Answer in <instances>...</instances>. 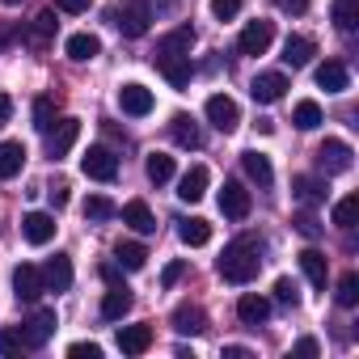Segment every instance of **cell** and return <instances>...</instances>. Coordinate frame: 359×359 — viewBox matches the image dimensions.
Here are the masks:
<instances>
[{"instance_id": "17", "label": "cell", "mask_w": 359, "mask_h": 359, "mask_svg": "<svg viewBox=\"0 0 359 359\" xmlns=\"http://www.w3.org/2000/svg\"><path fill=\"white\" fill-rule=\"evenodd\" d=\"M220 212H224L229 220H245V216H250V191H245L241 182H224V191H220Z\"/></svg>"}, {"instance_id": "42", "label": "cell", "mask_w": 359, "mask_h": 359, "mask_svg": "<svg viewBox=\"0 0 359 359\" xmlns=\"http://www.w3.org/2000/svg\"><path fill=\"white\" fill-rule=\"evenodd\" d=\"M51 30H55V13H39V22H34V30H30V43H47Z\"/></svg>"}, {"instance_id": "19", "label": "cell", "mask_w": 359, "mask_h": 359, "mask_svg": "<svg viewBox=\"0 0 359 359\" xmlns=\"http://www.w3.org/2000/svg\"><path fill=\"white\" fill-rule=\"evenodd\" d=\"M313 55H317V43H313V39H304V34H292V39L283 43V55H279V60H283L287 68H309V64H313Z\"/></svg>"}, {"instance_id": "11", "label": "cell", "mask_w": 359, "mask_h": 359, "mask_svg": "<svg viewBox=\"0 0 359 359\" xmlns=\"http://www.w3.org/2000/svg\"><path fill=\"white\" fill-rule=\"evenodd\" d=\"M76 140H81V123H76V118H60V123L47 131V152L60 161V156H68V152H72V144H76Z\"/></svg>"}, {"instance_id": "48", "label": "cell", "mask_w": 359, "mask_h": 359, "mask_svg": "<svg viewBox=\"0 0 359 359\" xmlns=\"http://www.w3.org/2000/svg\"><path fill=\"white\" fill-rule=\"evenodd\" d=\"M292 355H321V342H317V338H300V342L292 346Z\"/></svg>"}, {"instance_id": "28", "label": "cell", "mask_w": 359, "mask_h": 359, "mask_svg": "<svg viewBox=\"0 0 359 359\" xmlns=\"http://www.w3.org/2000/svg\"><path fill=\"white\" fill-rule=\"evenodd\" d=\"M152 346V330L148 325H123L118 330V351L123 355H144Z\"/></svg>"}, {"instance_id": "7", "label": "cell", "mask_w": 359, "mask_h": 359, "mask_svg": "<svg viewBox=\"0 0 359 359\" xmlns=\"http://www.w3.org/2000/svg\"><path fill=\"white\" fill-rule=\"evenodd\" d=\"M55 325H60V321H55V309H39V313L26 321V330H22V346H34V351L47 346L51 334H55Z\"/></svg>"}, {"instance_id": "8", "label": "cell", "mask_w": 359, "mask_h": 359, "mask_svg": "<svg viewBox=\"0 0 359 359\" xmlns=\"http://www.w3.org/2000/svg\"><path fill=\"white\" fill-rule=\"evenodd\" d=\"M351 161H355V152H351L346 140H325V144L317 148V165H321L325 173H346Z\"/></svg>"}, {"instance_id": "40", "label": "cell", "mask_w": 359, "mask_h": 359, "mask_svg": "<svg viewBox=\"0 0 359 359\" xmlns=\"http://www.w3.org/2000/svg\"><path fill=\"white\" fill-rule=\"evenodd\" d=\"M275 300L279 304H300V287H296V279H275Z\"/></svg>"}, {"instance_id": "20", "label": "cell", "mask_w": 359, "mask_h": 359, "mask_svg": "<svg viewBox=\"0 0 359 359\" xmlns=\"http://www.w3.org/2000/svg\"><path fill=\"white\" fill-rule=\"evenodd\" d=\"M237 317H241V325H262L266 317H271V300L266 296H258V292H245L241 300H237Z\"/></svg>"}, {"instance_id": "2", "label": "cell", "mask_w": 359, "mask_h": 359, "mask_svg": "<svg viewBox=\"0 0 359 359\" xmlns=\"http://www.w3.org/2000/svg\"><path fill=\"white\" fill-rule=\"evenodd\" d=\"M114 26L123 39H144L148 26H152V9H148V0H123V5L114 9Z\"/></svg>"}, {"instance_id": "21", "label": "cell", "mask_w": 359, "mask_h": 359, "mask_svg": "<svg viewBox=\"0 0 359 359\" xmlns=\"http://www.w3.org/2000/svg\"><path fill=\"white\" fill-rule=\"evenodd\" d=\"M123 224L127 229H135V233H156V216H152V208L144 203V199H131V203H123Z\"/></svg>"}, {"instance_id": "18", "label": "cell", "mask_w": 359, "mask_h": 359, "mask_svg": "<svg viewBox=\"0 0 359 359\" xmlns=\"http://www.w3.org/2000/svg\"><path fill=\"white\" fill-rule=\"evenodd\" d=\"M55 216H47V212H30L26 220H22V237L30 241V245H47L51 237H55Z\"/></svg>"}, {"instance_id": "13", "label": "cell", "mask_w": 359, "mask_h": 359, "mask_svg": "<svg viewBox=\"0 0 359 359\" xmlns=\"http://www.w3.org/2000/svg\"><path fill=\"white\" fill-rule=\"evenodd\" d=\"M13 292H18V300H26V304H34L47 287H43V271L39 266H30V262H22L18 271H13Z\"/></svg>"}, {"instance_id": "24", "label": "cell", "mask_w": 359, "mask_h": 359, "mask_svg": "<svg viewBox=\"0 0 359 359\" xmlns=\"http://www.w3.org/2000/svg\"><path fill=\"white\" fill-rule=\"evenodd\" d=\"M173 330L177 334H203L208 330V313L199 304H177L173 309Z\"/></svg>"}, {"instance_id": "31", "label": "cell", "mask_w": 359, "mask_h": 359, "mask_svg": "<svg viewBox=\"0 0 359 359\" xmlns=\"http://www.w3.org/2000/svg\"><path fill=\"white\" fill-rule=\"evenodd\" d=\"M177 237H182V245H208L212 241V224L191 216V220H177Z\"/></svg>"}, {"instance_id": "32", "label": "cell", "mask_w": 359, "mask_h": 359, "mask_svg": "<svg viewBox=\"0 0 359 359\" xmlns=\"http://www.w3.org/2000/svg\"><path fill=\"white\" fill-rule=\"evenodd\" d=\"M114 258H118V266H123V271H144L148 250H144L140 241H118V245H114Z\"/></svg>"}, {"instance_id": "35", "label": "cell", "mask_w": 359, "mask_h": 359, "mask_svg": "<svg viewBox=\"0 0 359 359\" xmlns=\"http://www.w3.org/2000/svg\"><path fill=\"white\" fill-rule=\"evenodd\" d=\"M292 123H296L300 131H317V127H321V106H317V102H296Z\"/></svg>"}, {"instance_id": "5", "label": "cell", "mask_w": 359, "mask_h": 359, "mask_svg": "<svg viewBox=\"0 0 359 359\" xmlns=\"http://www.w3.org/2000/svg\"><path fill=\"white\" fill-rule=\"evenodd\" d=\"M208 123L229 135V131H237V123H241V106H237L229 93H212V97H208Z\"/></svg>"}, {"instance_id": "38", "label": "cell", "mask_w": 359, "mask_h": 359, "mask_svg": "<svg viewBox=\"0 0 359 359\" xmlns=\"http://www.w3.org/2000/svg\"><path fill=\"white\" fill-rule=\"evenodd\" d=\"M355 212H359V195L338 199V203H334V224H338V229H351V224H355Z\"/></svg>"}, {"instance_id": "15", "label": "cell", "mask_w": 359, "mask_h": 359, "mask_svg": "<svg viewBox=\"0 0 359 359\" xmlns=\"http://www.w3.org/2000/svg\"><path fill=\"white\" fill-rule=\"evenodd\" d=\"M169 135H173L177 148H191V152L203 148V127H199L191 114H173V118H169Z\"/></svg>"}, {"instance_id": "22", "label": "cell", "mask_w": 359, "mask_h": 359, "mask_svg": "<svg viewBox=\"0 0 359 359\" xmlns=\"http://www.w3.org/2000/svg\"><path fill=\"white\" fill-rule=\"evenodd\" d=\"M22 169H26V144L22 140H5L0 144V177L9 182V177H18Z\"/></svg>"}, {"instance_id": "33", "label": "cell", "mask_w": 359, "mask_h": 359, "mask_svg": "<svg viewBox=\"0 0 359 359\" xmlns=\"http://www.w3.org/2000/svg\"><path fill=\"white\" fill-rule=\"evenodd\" d=\"M292 195H296L304 208H313V203L325 199V182H317V177H292Z\"/></svg>"}, {"instance_id": "1", "label": "cell", "mask_w": 359, "mask_h": 359, "mask_svg": "<svg viewBox=\"0 0 359 359\" xmlns=\"http://www.w3.org/2000/svg\"><path fill=\"white\" fill-rule=\"evenodd\" d=\"M262 254H266V241H262L258 233H241L237 241L224 245L216 271H220L224 283H250V279H258V271H262Z\"/></svg>"}, {"instance_id": "26", "label": "cell", "mask_w": 359, "mask_h": 359, "mask_svg": "<svg viewBox=\"0 0 359 359\" xmlns=\"http://www.w3.org/2000/svg\"><path fill=\"white\" fill-rule=\"evenodd\" d=\"M300 271H304V279H309L317 292H325V275H330V262H325V254H321V250H304V254H300Z\"/></svg>"}, {"instance_id": "29", "label": "cell", "mask_w": 359, "mask_h": 359, "mask_svg": "<svg viewBox=\"0 0 359 359\" xmlns=\"http://www.w3.org/2000/svg\"><path fill=\"white\" fill-rule=\"evenodd\" d=\"M241 169L254 177L258 187H271L275 182V169H271V156H262L258 148H250V152H241Z\"/></svg>"}, {"instance_id": "6", "label": "cell", "mask_w": 359, "mask_h": 359, "mask_svg": "<svg viewBox=\"0 0 359 359\" xmlns=\"http://www.w3.org/2000/svg\"><path fill=\"white\" fill-rule=\"evenodd\" d=\"M283 93H287V76L283 72H258L254 85H250V97L258 106H275V102H283Z\"/></svg>"}, {"instance_id": "16", "label": "cell", "mask_w": 359, "mask_h": 359, "mask_svg": "<svg viewBox=\"0 0 359 359\" xmlns=\"http://www.w3.org/2000/svg\"><path fill=\"white\" fill-rule=\"evenodd\" d=\"M317 89H325V93L351 89V68H346L342 60H325V64L317 68Z\"/></svg>"}, {"instance_id": "10", "label": "cell", "mask_w": 359, "mask_h": 359, "mask_svg": "<svg viewBox=\"0 0 359 359\" xmlns=\"http://www.w3.org/2000/svg\"><path fill=\"white\" fill-rule=\"evenodd\" d=\"M152 106H156V102H152V89H144V85H135V81L118 89V110H123V114L144 118V114H152Z\"/></svg>"}, {"instance_id": "47", "label": "cell", "mask_w": 359, "mask_h": 359, "mask_svg": "<svg viewBox=\"0 0 359 359\" xmlns=\"http://www.w3.org/2000/svg\"><path fill=\"white\" fill-rule=\"evenodd\" d=\"M47 195H51V208H55V212H60V208H68V182H55Z\"/></svg>"}, {"instance_id": "30", "label": "cell", "mask_w": 359, "mask_h": 359, "mask_svg": "<svg viewBox=\"0 0 359 359\" xmlns=\"http://www.w3.org/2000/svg\"><path fill=\"white\" fill-rule=\"evenodd\" d=\"M330 18L342 34H351L359 26V0H330Z\"/></svg>"}, {"instance_id": "34", "label": "cell", "mask_w": 359, "mask_h": 359, "mask_svg": "<svg viewBox=\"0 0 359 359\" xmlns=\"http://www.w3.org/2000/svg\"><path fill=\"white\" fill-rule=\"evenodd\" d=\"M144 173H148V182H152V187H165L169 177H173V156H165V152H152V156L144 161Z\"/></svg>"}, {"instance_id": "36", "label": "cell", "mask_w": 359, "mask_h": 359, "mask_svg": "<svg viewBox=\"0 0 359 359\" xmlns=\"http://www.w3.org/2000/svg\"><path fill=\"white\" fill-rule=\"evenodd\" d=\"M110 216H118V208L106 195H89L85 199V220H110Z\"/></svg>"}, {"instance_id": "51", "label": "cell", "mask_w": 359, "mask_h": 359, "mask_svg": "<svg viewBox=\"0 0 359 359\" xmlns=\"http://www.w3.org/2000/svg\"><path fill=\"white\" fill-rule=\"evenodd\" d=\"M9 118H13V97H9V93H0V127H5Z\"/></svg>"}, {"instance_id": "41", "label": "cell", "mask_w": 359, "mask_h": 359, "mask_svg": "<svg viewBox=\"0 0 359 359\" xmlns=\"http://www.w3.org/2000/svg\"><path fill=\"white\" fill-rule=\"evenodd\" d=\"M241 13V0H212V18L216 22H233Z\"/></svg>"}, {"instance_id": "3", "label": "cell", "mask_w": 359, "mask_h": 359, "mask_svg": "<svg viewBox=\"0 0 359 359\" xmlns=\"http://www.w3.org/2000/svg\"><path fill=\"white\" fill-rule=\"evenodd\" d=\"M81 173L93 177V182H114V177H118V156H114L106 144H93V148L81 156Z\"/></svg>"}, {"instance_id": "49", "label": "cell", "mask_w": 359, "mask_h": 359, "mask_svg": "<svg viewBox=\"0 0 359 359\" xmlns=\"http://www.w3.org/2000/svg\"><path fill=\"white\" fill-rule=\"evenodd\" d=\"M55 5H60L64 13H85V9L93 5V0H55Z\"/></svg>"}, {"instance_id": "37", "label": "cell", "mask_w": 359, "mask_h": 359, "mask_svg": "<svg viewBox=\"0 0 359 359\" xmlns=\"http://www.w3.org/2000/svg\"><path fill=\"white\" fill-rule=\"evenodd\" d=\"M334 296H338V304H342V309H355V304H359V275H355V271H351V275H342Z\"/></svg>"}, {"instance_id": "53", "label": "cell", "mask_w": 359, "mask_h": 359, "mask_svg": "<svg viewBox=\"0 0 359 359\" xmlns=\"http://www.w3.org/2000/svg\"><path fill=\"white\" fill-rule=\"evenodd\" d=\"M102 279H106V283H123V279H118V266H110V262L102 266Z\"/></svg>"}, {"instance_id": "27", "label": "cell", "mask_w": 359, "mask_h": 359, "mask_svg": "<svg viewBox=\"0 0 359 359\" xmlns=\"http://www.w3.org/2000/svg\"><path fill=\"white\" fill-rule=\"evenodd\" d=\"M127 313H131V292H127L123 283H114V287L102 296V317H106V321H123Z\"/></svg>"}, {"instance_id": "4", "label": "cell", "mask_w": 359, "mask_h": 359, "mask_svg": "<svg viewBox=\"0 0 359 359\" xmlns=\"http://www.w3.org/2000/svg\"><path fill=\"white\" fill-rule=\"evenodd\" d=\"M271 43H275V22H245V30H241V39H237V51L241 55H266L271 51Z\"/></svg>"}, {"instance_id": "52", "label": "cell", "mask_w": 359, "mask_h": 359, "mask_svg": "<svg viewBox=\"0 0 359 359\" xmlns=\"http://www.w3.org/2000/svg\"><path fill=\"white\" fill-rule=\"evenodd\" d=\"M254 351L250 346H224V359H250Z\"/></svg>"}, {"instance_id": "25", "label": "cell", "mask_w": 359, "mask_h": 359, "mask_svg": "<svg viewBox=\"0 0 359 359\" xmlns=\"http://www.w3.org/2000/svg\"><path fill=\"white\" fill-rule=\"evenodd\" d=\"M64 51H68V60H76V64H85V60H97L102 55V39L97 34H72L68 43H64Z\"/></svg>"}, {"instance_id": "23", "label": "cell", "mask_w": 359, "mask_h": 359, "mask_svg": "<svg viewBox=\"0 0 359 359\" xmlns=\"http://www.w3.org/2000/svg\"><path fill=\"white\" fill-rule=\"evenodd\" d=\"M191 47H195V30L191 26H177L165 39H156V55H191Z\"/></svg>"}, {"instance_id": "50", "label": "cell", "mask_w": 359, "mask_h": 359, "mask_svg": "<svg viewBox=\"0 0 359 359\" xmlns=\"http://www.w3.org/2000/svg\"><path fill=\"white\" fill-rule=\"evenodd\" d=\"M275 5H279L283 13H296V18H300V13L309 9V0H275Z\"/></svg>"}, {"instance_id": "12", "label": "cell", "mask_w": 359, "mask_h": 359, "mask_svg": "<svg viewBox=\"0 0 359 359\" xmlns=\"http://www.w3.org/2000/svg\"><path fill=\"white\" fill-rule=\"evenodd\" d=\"M39 271H43V287L47 292H68L72 287V258L68 254L47 258V266H39Z\"/></svg>"}, {"instance_id": "43", "label": "cell", "mask_w": 359, "mask_h": 359, "mask_svg": "<svg viewBox=\"0 0 359 359\" xmlns=\"http://www.w3.org/2000/svg\"><path fill=\"white\" fill-rule=\"evenodd\" d=\"M68 355H72V359H102V346H97V342H72Z\"/></svg>"}, {"instance_id": "39", "label": "cell", "mask_w": 359, "mask_h": 359, "mask_svg": "<svg viewBox=\"0 0 359 359\" xmlns=\"http://www.w3.org/2000/svg\"><path fill=\"white\" fill-rule=\"evenodd\" d=\"M34 127H39V131H51V127H55V102H51V97H39V102H34Z\"/></svg>"}, {"instance_id": "44", "label": "cell", "mask_w": 359, "mask_h": 359, "mask_svg": "<svg viewBox=\"0 0 359 359\" xmlns=\"http://www.w3.org/2000/svg\"><path fill=\"white\" fill-rule=\"evenodd\" d=\"M0 355H22V334L0 330Z\"/></svg>"}, {"instance_id": "9", "label": "cell", "mask_w": 359, "mask_h": 359, "mask_svg": "<svg viewBox=\"0 0 359 359\" xmlns=\"http://www.w3.org/2000/svg\"><path fill=\"white\" fill-rule=\"evenodd\" d=\"M208 182H212L208 165H191L182 177H177V199H182V203H199L208 195Z\"/></svg>"}, {"instance_id": "46", "label": "cell", "mask_w": 359, "mask_h": 359, "mask_svg": "<svg viewBox=\"0 0 359 359\" xmlns=\"http://www.w3.org/2000/svg\"><path fill=\"white\" fill-rule=\"evenodd\" d=\"M182 275H187V262H169V266H165V275H161V283H165V287H173Z\"/></svg>"}, {"instance_id": "14", "label": "cell", "mask_w": 359, "mask_h": 359, "mask_svg": "<svg viewBox=\"0 0 359 359\" xmlns=\"http://www.w3.org/2000/svg\"><path fill=\"white\" fill-rule=\"evenodd\" d=\"M152 64L161 68V76L173 89H187L191 85V55H152Z\"/></svg>"}, {"instance_id": "54", "label": "cell", "mask_w": 359, "mask_h": 359, "mask_svg": "<svg viewBox=\"0 0 359 359\" xmlns=\"http://www.w3.org/2000/svg\"><path fill=\"white\" fill-rule=\"evenodd\" d=\"M0 5H22V0H0Z\"/></svg>"}, {"instance_id": "45", "label": "cell", "mask_w": 359, "mask_h": 359, "mask_svg": "<svg viewBox=\"0 0 359 359\" xmlns=\"http://www.w3.org/2000/svg\"><path fill=\"white\" fill-rule=\"evenodd\" d=\"M296 229H300L304 237H321V224H317L313 212H300V216H296Z\"/></svg>"}]
</instances>
